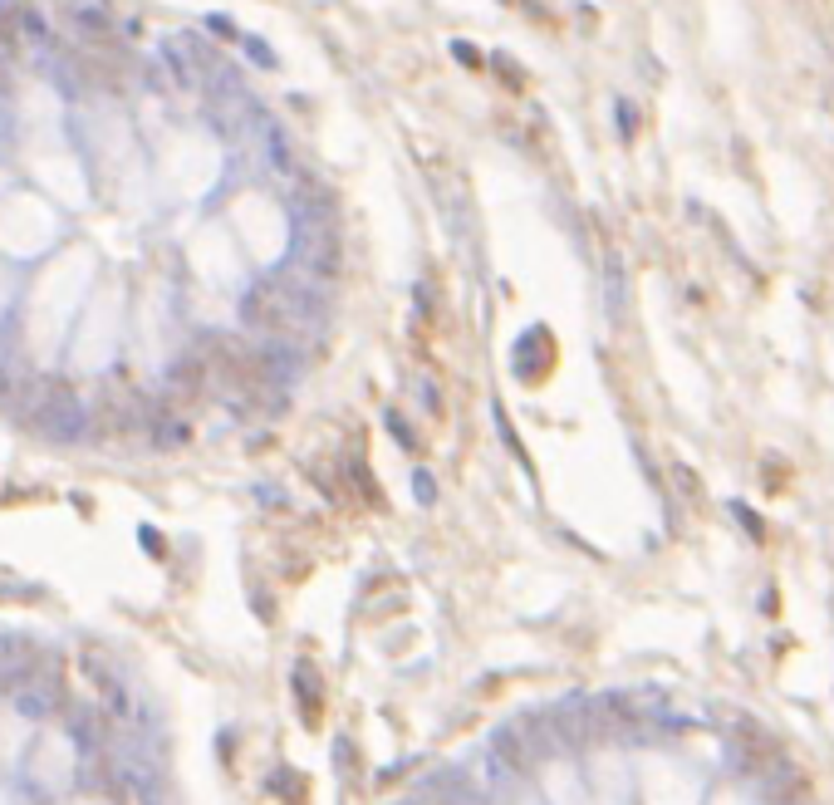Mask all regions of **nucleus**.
Masks as SVG:
<instances>
[{"instance_id": "obj_2", "label": "nucleus", "mask_w": 834, "mask_h": 805, "mask_svg": "<svg viewBox=\"0 0 834 805\" xmlns=\"http://www.w3.org/2000/svg\"><path fill=\"white\" fill-rule=\"evenodd\" d=\"M810 800V776L791 762L765 771V805H805Z\"/></svg>"}, {"instance_id": "obj_4", "label": "nucleus", "mask_w": 834, "mask_h": 805, "mask_svg": "<svg viewBox=\"0 0 834 805\" xmlns=\"http://www.w3.org/2000/svg\"><path fill=\"white\" fill-rule=\"evenodd\" d=\"M295 683H300V708H304V717H314V668H310V663H295Z\"/></svg>"}, {"instance_id": "obj_1", "label": "nucleus", "mask_w": 834, "mask_h": 805, "mask_svg": "<svg viewBox=\"0 0 834 805\" xmlns=\"http://www.w3.org/2000/svg\"><path fill=\"white\" fill-rule=\"evenodd\" d=\"M731 746H737L741 771H751V776H765V771H775L785 762L781 742H775L765 726H756V722H737V726H731Z\"/></svg>"}, {"instance_id": "obj_3", "label": "nucleus", "mask_w": 834, "mask_h": 805, "mask_svg": "<svg viewBox=\"0 0 834 805\" xmlns=\"http://www.w3.org/2000/svg\"><path fill=\"white\" fill-rule=\"evenodd\" d=\"M15 702H20V712H30V717H50L54 702H60V688L54 683H25V688H15Z\"/></svg>"}]
</instances>
